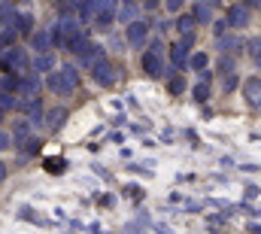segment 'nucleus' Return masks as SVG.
<instances>
[{"label": "nucleus", "instance_id": "obj_22", "mask_svg": "<svg viewBox=\"0 0 261 234\" xmlns=\"http://www.w3.org/2000/svg\"><path fill=\"white\" fill-rule=\"evenodd\" d=\"M249 58H252V64L255 67H261V37H255V40H249Z\"/></svg>", "mask_w": 261, "mask_h": 234}, {"label": "nucleus", "instance_id": "obj_27", "mask_svg": "<svg viewBox=\"0 0 261 234\" xmlns=\"http://www.w3.org/2000/svg\"><path fill=\"white\" fill-rule=\"evenodd\" d=\"M182 88H186V79H182V76H173V79H170V91H173V95H179Z\"/></svg>", "mask_w": 261, "mask_h": 234}, {"label": "nucleus", "instance_id": "obj_11", "mask_svg": "<svg viewBox=\"0 0 261 234\" xmlns=\"http://www.w3.org/2000/svg\"><path fill=\"white\" fill-rule=\"evenodd\" d=\"M192 43L189 40H176L173 46H170V61L176 64V67H189V61H192Z\"/></svg>", "mask_w": 261, "mask_h": 234}, {"label": "nucleus", "instance_id": "obj_5", "mask_svg": "<svg viewBox=\"0 0 261 234\" xmlns=\"http://www.w3.org/2000/svg\"><path fill=\"white\" fill-rule=\"evenodd\" d=\"M76 58H79V64H82L85 70H94V67L107 58V55H103V46H100V43L82 40V43H79V49H76Z\"/></svg>", "mask_w": 261, "mask_h": 234}, {"label": "nucleus", "instance_id": "obj_2", "mask_svg": "<svg viewBox=\"0 0 261 234\" xmlns=\"http://www.w3.org/2000/svg\"><path fill=\"white\" fill-rule=\"evenodd\" d=\"M79 79H82L79 67H76V64H64V67H58L55 73H49L46 88H49L52 95H70V91L79 88Z\"/></svg>", "mask_w": 261, "mask_h": 234}, {"label": "nucleus", "instance_id": "obj_13", "mask_svg": "<svg viewBox=\"0 0 261 234\" xmlns=\"http://www.w3.org/2000/svg\"><path fill=\"white\" fill-rule=\"evenodd\" d=\"M91 79H94L97 85H113V82H116V67L103 58L94 70H91Z\"/></svg>", "mask_w": 261, "mask_h": 234}, {"label": "nucleus", "instance_id": "obj_34", "mask_svg": "<svg viewBox=\"0 0 261 234\" xmlns=\"http://www.w3.org/2000/svg\"><path fill=\"white\" fill-rule=\"evenodd\" d=\"M0 58H3V55H0Z\"/></svg>", "mask_w": 261, "mask_h": 234}, {"label": "nucleus", "instance_id": "obj_3", "mask_svg": "<svg viewBox=\"0 0 261 234\" xmlns=\"http://www.w3.org/2000/svg\"><path fill=\"white\" fill-rule=\"evenodd\" d=\"M3 70L9 73V76H28V70H31V55H28V49H21V46H9L6 52H3Z\"/></svg>", "mask_w": 261, "mask_h": 234}, {"label": "nucleus", "instance_id": "obj_16", "mask_svg": "<svg viewBox=\"0 0 261 234\" xmlns=\"http://www.w3.org/2000/svg\"><path fill=\"white\" fill-rule=\"evenodd\" d=\"M12 28H15L18 34H31V37L37 34V31H34V15H31V12H24V9H21V12L15 15V21H12Z\"/></svg>", "mask_w": 261, "mask_h": 234}, {"label": "nucleus", "instance_id": "obj_31", "mask_svg": "<svg viewBox=\"0 0 261 234\" xmlns=\"http://www.w3.org/2000/svg\"><path fill=\"white\" fill-rule=\"evenodd\" d=\"M125 195H128V198H130V195H134V198H140V189H137V185H128V189H125Z\"/></svg>", "mask_w": 261, "mask_h": 234}, {"label": "nucleus", "instance_id": "obj_6", "mask_svg": "<svg viewBox=\"0 0 261 234\" xmlns=\"http://www.w3.org/2000/svg\"><path fill=\"white\" fill-rule=\"evenodd\" d=\"M225 21H228V28L243 31L246 25H252V9H249L246 3H231V6L225 9Z\"/></svg>", "mask_w": 261, "mask_h": 234}, {"label": "nucleus", "instance_id": "obj_23", "mask_svg": "<svg viewBox=\"0 0 261 234\" xmlns=\"http://www.w3.org/2000/svg\"><path fill=\"white\" fill-rule=\"evenodd\" d=\"M206 64H210L206 52H195V55H192V61H189V67H192V70H206Z\"/></svg>", "mask_w": 261, "mask_h": 234}, {"label": "nucleus", "instance_id": "obj_15", "mask_svg": "<svg viewBox=\"0 0 261 234\" xmlns=\"http://www.w3.org/2000/svg\"><path fill=\"white\" fill-rule=\"evenodd\" d=\"M195 15H179V21H176V31H179V40H195Z\"/></svg>", "mask_w": 261, "mask_h": 234}, {"label": "nucleus", "instance_id": "obj_1", "mask_svg": "<svg viewBox=\"0 0 261 234\" xmlns=\"http://www.w3.org/2000/svg\"><path fill=\"white\" fill-rule=\"evenodd\" d=\"M52 43L55 49H79L82 43V21L79 18H61L52 25Z\"/></svg>", "mask_w": 261, "mask_h": 234}, {"label": "nucleus", "instance_id": "obj_14", "mask_svg": "<svg viewBox=\"0 0 261 234\" xmlns=\"http://www.w3.org/2000/svg\"><path fill=\"white\" fill-rule=\"evenodd\" d=\"M52 49H55V43H52V31H37V34H34V52H40V55H52Z\"/></svg>", "mask_w": 261, "mask_h": 234}, {"label": "nucleus", "instance_id": "obj_12", "mask_svg": "<svg viewBox=\"0 0 261 234\" xmlns=\"http://www.w3.org/2000/svg\"><path fill=\"white\" fill-rule=\"evenodd\" d=\"M40 76L37 73H28V76H21V82H18V98H24V101H37V91H40Z\"/></svg>", "mask_w": 261, "mask_h": 234}, {"label": "nucleus", "instance_id": "obj_9", "mask_svg": "<svg viewBox=\"0 0 261 234\" xmlns=\"http://www.w3.org/2000/svg\"><path fill=\"white\" fill-rule=\"evenodd\" d=\"M243 98L252 110H261V79L258 76H249L243 79Z\"/></svg>", "mask_w": 261, "mask_h": 234}, {"label": "nucleus", "instance_id": "obj_32", "mask_svg": "<svg viewBox=\"0 0 261 234\" xmlns=\"http://www.w3.org/2000/svg\"><path fill=\"white\" fill-rule=\"evenodd\" d=\"M3 179H6V165L0 161V182H3Z\"/></svg>", "mask_w": 261, "mask_h": 234}, {"label": "nucleus", "instance_id": "obj_33", "mask_svg": "<svg viewBox=\"0 0 261 234\" xmlns=\"http://www.w3.org/2000/svg\"><path fill=\"white\" fill-rule=\"evenodd\" d=\"M0 122H3V110H0Z\"/></svg>", "mask_w": 261, "mask_h": 234}, {"label": "nucleus", "instance_id": "obj_17", "mask_svg": "<svg viewBox=\"0 0 261 234\" xmlns=\"http://www.w3.org/2000/svg\"><path fill=\"white\" fill-rule=\"evenodd\" d=\"M31 67H34V73H55V70H58V67H55V58H52V55H37Z\"/></svg>", "mask_w": 261, "mask_h": 234}, {"label": "nucleus", "instance_id": "obj_26", "mask_svg": "<svg viewBox=\"0 0 261 234\" xmlns=\"http://www.w3.org/2000/svg\"><path fill=\"white\" fill-rule=\"evenodd\" d=\"M222 88H225V95H228V91H234V88H237V76H234V73H228V76L222 79Z\"/></svg>", "mask_w": 261, "mask_h": 234}, {"label": "nucleus", "instance_id": "obj_30", "mask_svg": "<svg viewBox=\"0 0 261 234\" xmlns=\"http://www.w3.org/2000/svg\"><path fill=\"white\" fill-rule=\"evenodd\" d=\"M46 168H49V171H52V174H61V168H64V161H49V165H46Z\"/></svg>", "mask_w": 261, "mask_h": 234}, {"label": "nucleus", "instance_id": "obj_20", "mask_svg": "<svg viewBox=\"0 0 261 234\" xmlns=\"http://www.w3.org/2000/svg\"><path fill=\"white\" fill-rule=\"evenodd\" d=\"M195 101H197V104L210 101V73H203V76H200V82L195 85Z\"/></svg>", "mask_w": 261, "mask_h": 234}, {"label": "nucleus", "instance_id": "obj_25", "mask_svg": "<svg viewBox=\"0 0 261 234\" xmlns=\"http://www.w3.org/2000/svg\"><path fill=\"white\" fill-rule=\"evenodd\" d=\"M12 107H18L15 95H9V91H3V88H0V110H12Z\"/></svg>", "mask_w": 261, "mask_h": 234}, {"label": "nucleus", "instance_id": "obj_19", "mask_svg": "<svg viewBox=\"0 0 261 234\" xmlns=\"http://www.w3.org/2000/svg\"><path fill=\"white\" fill-rule=\"evenodd\" d=\"M192 15H195V21H203V25H210V21H213V3H195Z\"/></svg>", "mask_w": 261, "mask_h": 234}, {"label": "nucleus", "instance_id": "obj_28", "mask_svg": "<svg viewBox=\"0 0 261 234\" xmlns=\"http://www.w3.org/2000/svg\"><path fill=\"white\" fill-rule=\"evenodd\" d=\"M9 146H15V143H12V134H6V131H0V152H6Z\"/></svg>", "mask_w": 261, "mask_h": 234}, {"label": "nucleus", "instance_id": "obj_4", "mask_svg": "<svg viewBox=\"0 0 261 234\" xmlns=\"http://www.w3.org/2000/svg\"><path fill=\"white\" fill-rule=\"evenodd\" d=\"M161 49H164V46L155 40V43L143 52V73L152 76V79H161V76H164V58H161Z\"/></svg>", "mask_w": 261, "mask_h": 234}, {"label": "nucleus", "instance_id": "obj_18", "mask_svg": "<svg viewBox=\"0 0 261 234\" xmlns=\"http://www.w3.org/2000/svg\"><path fill=\"white\" fill-rule=\"evenodd\" d=\"M64 122H67V110H64V107H55V110H49V116H46V125H49V131H58Z\"/></svg>", "mask_w": 261, "mask_h": 234}, {"label": "nucleus", "instance_id": "obj_7", "mask_svg": "<svg viewBox=\"0 0 261 234\" xmlns=\"http://www.w3.org/2000/svg\"><path fill=\"white\" fill-rule=\"evenodd\" d=\"M125 40H128L130 49H143L146 40H149V25H146L143 18H137V21L125 25Z\"/></svg>", "mask_w": 261, "mask_h": 234}, {"label": "nucleus", "instance_id": "obj_10", "mask_svg": "<svg viewBox=\"0 0 261 234\" xmlns=\"http://www.w3.org/2000/svg\"><path fill=\"white\" fill-rule=\"evenodd\" d=\"M113 21H116V3H113V0H107V3H100V12L94 15V21H91V25H94L97 31H110V28H113Z\"/></svg>", "mask_w": 261, "mask_h": 234}, {"label": "nucleus", "instance_id": "obj_29", "mask_svg": "<svg viewBox=\"0 0 261 234\" xmlns=\"http://www.w3.org/2000/svg\"><path fill=\"white\" fill-rule=\"evenodd\" d=\"M167 12H182V0H170L167 3Z\"/></svg>", "mask_w": 261, "mask_h": 234}, {"label": "nucleus", "instance_id": "obj_8", "mask_svg": "<svg viewBox=\"0 0 261 234\" xmlns=\"http://www.w3.org/2000/svg\"><path fill=\"white\" fill-rule=\"evenodd\" d=\"M12 143H15V146H24V149L34 143V125H31V119L12 122Z\"/></svg>", "mask_w": 261, "mask_h": 234}, {"label": "nucleus", "instance_id": "obj_21", "mask_svg": "<svg viewBox=\"0 0 261 234\" xmlns=\"http://www.w3.org/2000/svg\"><path fill=\"white\" fill-rule=\"evenodd\" d=\"M18 216H21L24 222H37V225H46V219H43L37 210H31V207H21V210H18Z\"/></svg>", "mask_w": 261, "mask_h": 234}, {"label": "nucleus", "instance_id": "obj_24", "mask_svg": "<svg viewBox=\"0 0 261 234\" xmlns=\"http://www.w3.org/2000/svg\"><path fill=\"white\" fill-rule=\"evenodd\" d=\"M137 12H140V6H137V3H125V6H122V21H137Z\"/></svg>", "mask_w": 261, "mask_h": 234}]
</instances>
